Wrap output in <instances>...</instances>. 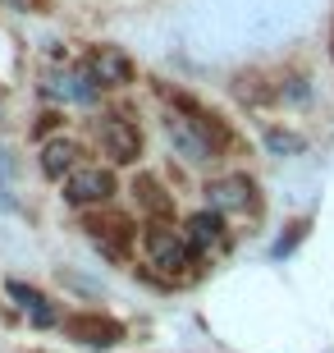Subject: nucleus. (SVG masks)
Segmentation results:
<instances>
[{"mask_svg": "<svg viewBox=\"0 0 334 353\" xmlns=\"http://www.w3.org/2000/svg\"><path fill=\"white\" fill-rule=\"evenodd\" d=\"M165 133L174 152H179L188 165H206V161H216L220 152V133L206 124V119H188V115H169L165 119Z\"/></svg>", "mask_w": 334, "mask_h": 353, "instance_id": "1", "label": "nucleus"}, {"mask_svg": "<svg viewBox=\"0 0 334 353\" xmlns=\"http://www.w3.org/2000/svg\"><path fill=\"white\" fill-rule=\"evenodd\" d=\"M96 138H101L105 157H110V161H119V165H129V161H138V152H142L138 124H129V119H119V115L101 119V124H96Z\"/></svg>", "mask_w": 334, "mask_h": 353, "instance_id": "2", "label": "nucleus"}, {"mask_svg": "<svg viewBox=\"0 0 334 353\" xmlns=\"http://www.w3.org/2000/svg\"><path fill=\"white\" fill-rule=\"evenodd\" d=\"M206 202H211V211H252L257 207V188L243 174L216 179V183H206Z\"/></svg>", "mask_w": 334, "mask_h": 353, "instance_id": "3", "label": "nucleus"}, {"mask_svg": "<svg viewBox=\"0 0 334 353\" xmlns=\"http://www.w3.org/2000/svg\"><path fill=\"white\" fill-rule=\"evenodd\" d=\"M115 193V174L110 170H101V165H92V170H74L69 174V183H65V197L69 202H105V197Z\"/></svg>", "mask_w": 334, "mask_h": 353, "instance_id": "4", "label": "nucleus"}, {"mask_svg": "<svg viewBox=\"0 0 334 353\" xmlns=\"http://www.w3.org/2000/svg\"><path fill=\"white\" fill-rule=\"evenodd\" d=\"M188 239H179L174 230H152L147 234V257H152V266H160V271H183L188 266Z\"/></svg>", "mask_w": 334, "mask_h": 353, "instance_id": "5", "label": "nucleus"}, {"mask_svg": "<svg viewBox=\"0 0 334 353\" xmlns=\"http://www.w3.org/2000/svg\"><path fill=\"white\" fill-rule=\"evenodd\" d=\"M87 74H92V83H129L133 79V65H129V55H124V51L101 46V51L92 55Z\"/></svg>", "mask_w": 334, "mask_h": 353, "instance_id": "6", "label": "nucleus"}, {"mask_svg": "<svg viewBox=\"0 0 334 353\" xmlns=\"http://www.w3.org/2000/svg\"><path fill=\"white\" fill-rule=\"evenodd\" d=\"M65 330L78 335L83 344H92V349H105V344L119 340V326H115V321H101V316H69Z\"/></svg>", "mask_w": 334, "mask_h": 353, "instance_id": "7", "label": "nucleus"}, {"mask_svg": "<svg viewBox=\"0 0 334 353\" xmlns=\"http://www.w3.org/2000/svg\"><path fill=\"white\" fill-rule=\"evenodd\" d=\"M46 92L60 97V101H96V83H92V74H78V69L55 74V79L46 83Z\"/></svg>", "mask_w": 334, "mask_h": 353, "instance_id": "8", "label": "nucleus"}, {"mask_svg": "<svg viewBox=\"0 0 334 353\" xmlns=\"http://www.w3.org/2000/svg\"><path fill=\"white\" fill-rule=\"evenodd\" d=\"M10 294L19 299V307H23V312H32V321H37V326H51V321H55V312L46 307V299H41L32 285H23V280H10Z\"/></svg>", "mask_w": 334, "mask_h": 353, "instance_id": "9", "label": "nucleus"}, {"mask_svg": "<svg viewBox=\"0 0 334 353\" xmlns=\"http://www.w3.org/2000/svg\"><path fill=\"white\" fill-rule=\"evenodd\" d=\"M74 157H78V147L69 143V138H55V143H46V152H41V170L51 174V179H60V174L74 165Z\"/></svg>", "mask_w": 334, "mask_h": 353, "instance_id": "10", "label": "nucleus"}, {"mask_svg": "<svg viewBox=\"0 0 334 353\" xmlns=\"http://www.w3.org/2000/svg\"><path fill=\"white\" fill-rule=\"evenodd\" d=\"M216 239H220V211H202V216L188 221V243L193 248H211Z\"/></svg>", "mask_w": 334, "mask_h": 353, "instance_id": "11", "label": "nucleus"}, {"mask_svg": "<svg viewBox=\"0 0 334 353\" xmlns=\"http://www.w3.org/2000/svg\"><path fill=\"white\" fill-rule=\"evenodd\" d=\"M266 147H270V152H280V157H284V152H302V147H307V143H302V138H298V133L270 129V133H266Z\"/></svg>", "mask_w": 334, "mask_h": 353, "instance_id": "12", "label": "nucleus"}, {"mask_svg": "<svg viewBox=\"0 0 334 353\" xmlns=\"http://www.w3.org/2000/svg\"><path fill=\"white\" fill-rule=\"evenodd\" d=\"M138 193H142V202H147L152 211H169V197H160L156 179H142V183H138Z\"/></svg>", "mask_w": 334, "mask_h": 353, "instance_id": "13", "label": "nucleus"}]
</instances>
